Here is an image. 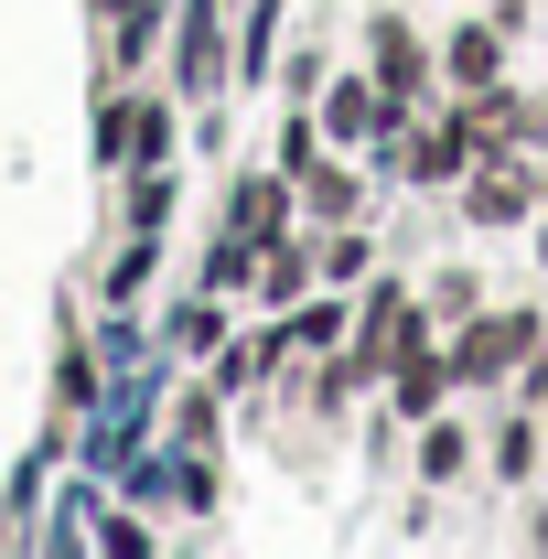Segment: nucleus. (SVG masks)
<instances>
[{"instance_id":"1","label":"nucleus","mask_w":548,"mask_h":559,"mask_svg":"<svg viewBox=\"0 0 548 559\" xmlns=\"http://www.w3.org/2000/svg\"><path fill=\"white\" fill-rule=\"evenodd\" d=\"M538 345H548V323L527 312V301H505V312H463L441 355H452V388H505Z\"/></svg>"},{"instance_id":"2","label":"nucleus","mask_w":548,"mask_h":559,"mask_svg":"<svg viewBox=\"0 0 548 559\" xmlns=\"http://www.w3.org/2000/svg\"><path fill=\"white\" fill-rule=\"evenodd\" d=\"M366 75H377V97L409 119L419 97H430V75H441V44L419 33L409 11H377V22H366Z\"/></svg>"},{"instance_id":"3","label":"nucleus","mask_w":548,"mask_h":559,"mask_svg":"<svg viewBox=\"0 0 548 559\" xmlns=\"http://www.w3.org/2000/svg\"><path fill=\"white\" fill-rule=\"evenodd\" d=\"M452 194H463L474 226H527V215H538V173L516 162V140H495V151H474V173H463Z\"/></svg>"},{"instance_id":"4","label":"nucleus","mask_w":548,"mask_h":559,"mask_svg":"<svg viewBox=\"0 0 548 559\" xmlns=\"http://www.w3.org/2000/svg\"><path fill=\"white\" fill-rule=\"evenodd\" d=\"M388 399H398L388 419H430L441 399H452V355H441V334H409V345H398V366H388Z\"/></svg>"},{"instance_id":"5","label":"nucleus","mask_w":548,"mask_h":559,"mask_svg":"<svg viewBox=\"0 0 548 559\" xmlns=\"http://www.w3.org/2000/svg\"><path fill=\"white\" fill-rule=\"evenodd\" d=\"M323 130H334V140H366V151H377V140H388V130H409V119L377 97V75H323Z\"/></svg>"},{"instance_id":"6","label":"nucleus","mask_w":548,"mask_h":559,"mask_svg":"<svg viewBox=\"0 0 548 559\" xmlns=\"http://www.w3.org/2000/svg\"><path fill=\"white\" fill-rule=\"evenodd\" d=\"M441 86H463V97L505 86V22H495V11H484V22H463V33L441 44Z\"/></svg>"},{"instance_id":"7","label":"nucleus","mask_w":548,"mask_h":559,"mask_svg":"<svg viewBox=\"0 0 548 559\" xmlns=\"http://www.w3.org/2000/svg\"><path fill=\"white\" fill-rule=\"evenodd\" d=\"M312 280H323V270H312V237H290V226H279V237H259V280H248L259 301H279V312H290Z\"/></svg>"},{"instance_id":"8","label":"nucleus","mask_w":548,"mask_h":559,"mask_svg":"<svg viewBox=\"0 0 548 559\" xmlns=\"http://www.w3.org/2000/svg\"><path fill=\"white\" fill-rule=\"evenodd\" d=\"M279 334H290V355H334L344 334H355V301H334V290L312 301V290H301V301L279 312Z\"/></svg>"},{"instance_id":"9","label":"nucleus","mask_w":548,"mask_h":559,"mask_svg":"<svg viewBox=\"0 0 548 559\" xmlns=\"http://www.w3.org/2000/svg\"><path fill=\"white\" fill-rule=\"evenodd\" d=\"M226 86V44H215V0H183V97Z\"/></svg>"},{"instance_id":"10","label":"nucleus","mask_w":548,"mask_h":559,"mask_svg":"<svg viewBox=\"0 0 548 559\" xmlns=\"http://www.w3.org/2000/svg\"><path fill=\"white\" fill-rule=\"evenodd\" d=\"M301 215H312V226H355V215H366V183H355L344 162H312V173H301Z\"/></svg>"},{"instance_id":"11","label":"nucleus","mask_w":548,"mask_h":559,"mask_svg":"<svg viewBox=\"0 0 548 559\" xmlns=\"http://www.w3.org/2000/svg\"><path fill=\"white\" fill-rule=\"evenodd\" d=\"M538 452H548V430H538V409L516 399V409L495 419V474H505V485H527V474H538Z\"/></svg>"},{"instance_id":"12","label":"nucleus","mask_w":548,"mask_h":559,"mask_svg":"<svg viewBox=\"0 0 548 559\" xmlns=\"http://www.w3.org/2000/svg\"><path fill=\"white\" fill-rule=\"evenodd\" d=\"M463 463H474V430H463V419H419V485H452V474H463Z\"/></svg>"},{"instance_id":"13","label":"nucleus","mask_w":548,"mask_h":559,"mask_svg":"<svg viewBox=\"0 0 548 559\" xmlns=\"http://www.w3.org/2000/svg\"><path fill=\"white\" fill-rule=\"evenodd\" d=\"M226 226H237V237H279V226H290V173H270V183H237Z\"/></svg>"},{"instance_id":"14","label":"nucleus","mask_w":548,"mask_h":559,"mask_svg":"<svg viewBox=\"0 0 548 559\" xmlns=\"http://www.w3.org/2000/svg\"><path fill=\"white\" fill-rule=\"evenodd\" d=\"M312 270H323V290L366 280V270H377V237H366V226H334V237H312Z\"/></svg>"},{"instance_id":"15","label":"nucleus","mask_w":548,"mask_h":559,"mask_svg":"<svg viewBox=\"0 0 548 559\" xmlns=\"http://www.w3.org/2000/svg\"><path fill=\"white\" fill-rule=\"evenodd\" d=\"M172 162V108L162 97H140V119H130V173H162Z\"/></svg>"},{"instance_id":"16","label":"nucleus","mask_w":548,"mask_h":559,"mask_svg":"<svg viewBox=\"0 0 548 559\" xmlns=\"http://www.w3.org/2000/svg\"><path fill=\"white\" fill-rule=\"evenodd\" d=\"M419 301H430V323H463V312H484V280H474V270H441Z\"/></svg>"},{"instance_id":"17","label":"nucleus","mask_w":548,"mask_h":559,"mask_svg":"<svg viewBox=\"0 0 548 559\" xmlns=\"http://www.w3.org/2000/svg\"><path fill=\"white\" fill-rule=\"evenodd\" d=\"M130 119H140V97H108V108H97V162H108V173H130Z\"/></svg>"},{"instance_id":"18","label":"nucleus","mask_w":548,"mask_h":559,"mask_svg":"<svg viewBox=\"0 0 548 559\" xmlns=\"http://www.w3.org/2000/svg\"><path fill=\"white\" fill-rule=\"evenodd\" d=\"M172 345H183V355H215V290H205V301H183V312H172Z\"/></svg>"},{"instance_id":"19","label":"nucleus","mask_w":548,"mask_h":559,"mask_svg":"<svg viewBox=\"0 0 548 559\" xmlns=\"http://www.w3.org/2000/svg\"><path fill=\"white\" fill-rule=\"evenodd\" d=\"M538 270H548V215H538Z\"/></svg>"}]
</instances>
